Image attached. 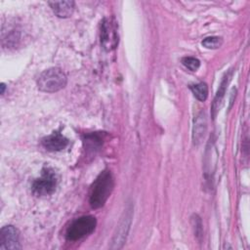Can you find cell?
<instances>
[{
  "label": "cell",
  "instance_id": "6da1fadb",
  "mask_svg": "<svg viewBox=\"0 0 250 250\" xmlns=\"http://www.w3.org/2000/svg\"><path fill=\"white\" fill-rule=\"evenodd\" d=\"M114 188V179L109 170H104L91 186L89 203L93 209L101 208L110 196Z\"/></svg>",
  "mask_w": 250,
  "mask_h": 250
},
{
  "label": "cell",
  "instance_id": "7a4b0ae2",
  "mask_svg": "<svg viewBox=\"0 0 250 250\" xmlns=\"http://www.w3.org/2000/svg\"><path fill=\"white\" fill-rule=\"evenodd\" d=\"M67 78L59 67H50L40 73L37 79V87L46 93H55L65 87Z\"/></svg>",
  "mask_w": 250,
  "mask_h": 250
},
{
  "label": "cell",
  "instance_id": "3957f363",
  "mask_svg": "<svg viewBox=\"0 0 250 250\" xmlns=\"http://www.w3.org/2000/svg\"><path fill=\"white\" fill-rule=\"evenodd\" d=\"M97 226V220L94 216L87 215L76 218L67 227L65 231V238L69 241L79 240L91 234Z\"/></svg>",
  "mask_w": 250,
  "mask_h": 250
},
{
  "label": "cell",
  "instance_id": "277c9868",
  "mask_svg": "<svg viewBox=\"0 0 250 250\" xmlns=\"http://www.w3.org/2000/svg\"><path fill=\"white\" fill-rule=\"evenodd\" d=\"M58 185V175L51 167H44L40 178L32 183V192L37 196H46L52 194Z\"/></svg>",
  "mask_w": 250,
  "mask_h": 250
},
{
  "label": "cell",
  "instance_id": "5b68a950",
  "mask_svg": "<svg viewBox=\"0 0 250 250\" xmlns=\"http://www.w3.org/2000/svg\"><path fill=\"white\" fill-rule=\"evenodd\" d=\"M101 44L106 51H111L118 44V33L116 22L110 19H104L101 24Z\"/></svg>",
  "mask_w": 250,
  "mask_h": 250
},
{
  "label": "cell",
  "instance_id": "8992f818",
  "mask_svg": "<svg viewBox=\"0 0 250 250\" xmlns=\"http://www.w3.org/2000/svg\"><path fill=\"white\" fill-rule=\"evenodd\" d=\"M20 232L14 226H4L0 230V250L21 249Z\"/></svg>",
  "mask_w": 250,
  "mask_h": 250
},
{
  "label": "cell",
  "instance_id": "52a82bcc",
  "mask_svg": "<svg viewBox=\"0 0 250 250\" xmlns=\"http://www.w3.org/2000/svg\"><path fill=\"white\" fill-rule=\"evenodd\" d=\"M131 218H132V209H126V212H124L123 217L121 218L119 225L117 226L116 231L113 235L112 238V245L110 246V248L116 249V248H120L122 246V244L124 243L130 225H131Z\"/></svg>",
  "mask_w": 250,
  "mask_h": 250
},
{
  "label": "cell",
  "instance_id": "ba28073f",
  "mask_svg": "<svg viewBox=\"0 0 250 250\" xmlns=\"http://www.w3.org/2000/svg\"><path fill=\"white\" fill-rule=\"evenodd\" d=\"M68 143V139L58 131L53 132L51 135L41 140L42 146L49 151H60L65 148Z\"/></svg>",
  "mask_w": 250,
  "mask_h": 250
},
{
  "label": "cell",
  "instance_id": "9c48e42d",
  "mask_svg": "<svg viewBox=\"0 0 250 250\" xmlns=\"http://www.w3.org/2000/svg\"><path fill=\"white\" fill-rule=\"evenodd\" d=\"M207 130V118L205 112L201 111L194 120L193 130H192V140L194 145L201 143L202 139L205 136Z\"/></svg>",
  "mask_w": 250,
  "mask_h": 250
},
{
  "label": "cell",
  "instance_id": "30bf717a",
  "mask_svg": "<svg viewBox=\"0 0 250 250\" xmlns=\"http://www.w3.org/2000/svg\"><path fill=\"white\" fill-rule=\"evenodd\" d=\"M53 12L59 18H68L72 15L75 7L73 1H53L48 2Z\"/></svg>",
  "mask_w": 250,
  "mask_h": 250
},
{
  "label": "cell",
  "instance_id": "8fae6325",
  "mask_svg": "<svg viewBox=\"0 0 250 250\" xmlns=\"http://www.w3.org/2000/svg\"><path fill=\"white\" fill-rule=\"evenodd\" d=\"M104 132H95L91 134H87L84 136L83 143L87 152L95 153L100 147L103 146L104 143Z\"/></svg>",
  "mask_w": 250,
  "mask_h": 250
},
{
  "label": "cell",
  "instance_id": "7c38bea8",
  "mask_svg": "<svg viewBox=\"0 0 250 250\" xmlns=\"http://www.w3.org/2000/svg\"><path fill=\"white\" fill-rule=\"evenodd\" d=\"M189 89L191 90L192 94L194 95V97L203 102L207 99V96H208V87L206 85V83L204 82H200V83H197V84H193V85H190L189 86Z\"/></svg>",
  "mask_w": 250,
  "mask_h": 250
},
{
  "label": "cell",
  "instance_id": "4fadbf2b",
  "mask_svg": "<svg viewBox=\"0 0 250 250\" xmlns=\"http://www.w3.org/2000/svg\"><path fill=\"white\" fill-rule=\"evenodd\" d=\"M229 74H226V76L224 77L223 81L221 82V85L219 87V90L216 94V97L214 99V102H213V105H212V109L213 110H217L219 108V104L221 103L224 95H225V92H226V87L229 83Z\"/></svg>",
  "mask_w": 250,
  "mask_h": 250
},
{
  "label": "cell",
  "instance_id": "5bb4252c",
  "mask_svg": "<svg viewBox=\"0 0 250 250\" xmlns=\"http://www.w3.org/2000/svg\"><path fill=\"white\" fill-rule=\"evenodd\" d=\"M201 44L207 49H218L223 44V38L220 36H209L204 38Z\"/></svg>",
  "mask_w": 250,
  "mask_h": 250
},
{
  "label": "cell",
  "instance_id": "9a60e30c",
  "mask_svg": "<svg viewBox=\"0 0 250 250\" xmlns=\"http://www.w3.org/2000/svg\"><path fill=\"white\" fill-rule=\"evenodd\" d=\"M182 63L191 71L197 70L200 66L199 60L196 59V58H193V57H185V58H183L182 59Z\"/></svg>",
  "mask_w": 250,
  "mask_h": 250
},
{
  "label": "cell",
  "instance_id": "2e32d148",
  "mask_svg": "<svg viewBox=\"0 0 250 250\" xmlns=\"http://www.w3.org/2000/svg\"><path fill=\"white\" fill-rule=\"evenodd\" d=\"M191 223H192V226H193L195 236L198 239H200L203 235V229H202V223H201V220H200L199 216L198 215H193L191 217Z\"/></svg>",
  "mask_w": 250,
  "mask_h": 250
},
{
  "label": "cell",
  "instance_id": "e0dca14e",
  "mask_svg": "<svg viewBox=\"0 0 250 250\" xmlns=\"http://www.w3.org/2000/svg\"><path fill=\"white\" fill-rule=\"evenodd\" d=\"M5 88H6V86H5V84H4V83H2V84H1V94H4V91H5Z\"/></svg>",
  "mask_w": 250,
  "mask_h": 250
}]
</instances>
